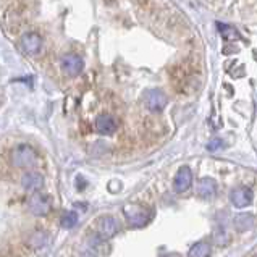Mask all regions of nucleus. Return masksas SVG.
I'll return each instance as SVG.
<instances>
[{"label": "nucleus", "instance_id": "7ed1b4c3", "mask_svg": "<svg viewBox=\"0 0 257 257\" xmlns=\"http://www.w3.org/2000/svg\"><path fill=\"white\" fill-rule=\"evenodd\" d=\"M144 104L151 112H162L167 107V95L160 89H148L144 92Z\"/></svg>", "mask_w": 257, "mask_h": 257}, {"label": "nucleus", "instance_id": "f03ea898", "mask_svg": "<svg viewBox=\"0 0 257 257\" xmlns=\"http://www.w3.org/2000/svg\"><path fill=\"white\" fill-rule=\"evenodd\" d=\"M123 214H124V217L128 218L130 225H133V226H144L151 220V215H149L148 210H144L143 207H139V205H133V204L124 205Z\"/></svg>", "mask_w": 257, "mask_h": 257}, {"label": "nucleus", "instance_id": "ddd939ff", "mask_svg": "<svg viewBox=\"0 0 257 257\" xmlns=\"http://www.w3.org/2000/svg\"><path fill=\"white\" fill-rule=\"evenodd\" d=\"M254 226V217L251 214H241L234 218V228L238 231H246L251 230Z\"/></svg>", "mask_w": 257, "mask_h": 257}, {"label": "nucleus", "instance_id": "2eb2a0df", "mask_svg": "<svg viewBox=\"0 0 257 257\" xmlns=\"http://www.w3.org/2000/svg\"><path fill=\"white\" fill-rule=\"evenodd\" d=\"M214 241L217 246H228L231 241V234L225 228H217L214 233Z\"/></svg>", "mask_w": 257, "mask_h": 257}, {"label": "nucleus", "instance_id": "9b49d317", "mask_svg": "<svg viewBox=\"0 0 257 257\" xmlns=\"http://www.w3.org/2000/svg\"><path fill=\"white\" fill-rule=\"evenodd\" d=\"M99 230L102 236L110 238L118 231V223H116V220L113 217H104V218H100V222H99Z\"/></svg>", "mask_w": 257, "mask_h": 257}, {"label": "nucleus", "instance_id": "4468645a", "mask_svg": "<svg viewBox=\"0 0 257 257\" xmlns=\"http://www.w3.org/2000/svg\"><path fill=\"white\" fill-rule=\"evenodd\" d=\"M209 255H210V246L207 243H197L188 252V257H209Z\"/></svg>", "mask_w": 257, "mask_h": 257}, {"label": "nucleus", "instance_id": "a211bd4d", "mask_svg": "<svg viewBox=\"0 0 257 257\" xmlns=\"http://www.w3.org/2000/svg\"><path fill=\"white\" fill-rule=\"evenodd\" d=\"M164 257H175V255H164Z\"/></svg>", "mask_w": 257, "mask_h": 257}, {"label": "nucleus", "instance_id": "0eeeda50", "mask_svg": "<svg viewBox=\"0 0 257 257\" xmlns=\"http://www.w3.org/2000/svg\"><path fill=\"white\" fill-rule=\"evenodd\" d=\"M191 183H193V172H191V168L181 167L175 176V183H173L175 191L176 193H185V191L189 189Z\"/></svg>", "mask_w": 257, "mask_h": 257}, {"label": "nucleus", "instance_id": "39448f33", "mask_svg": "<svg viewBox=\"0 0 257 257\" xmlns=\"http://www.w3.org/2000/svg\"><path fill=\"white\" fill-rule=\"evenodd\" d=\"M20 46L28 55H38L42 49V38L38 33H26L21 36Z\"/></svg>", "mask_w": 257, "mask_h": 257}, {"label": "nucleus", "instance_id": "6e6552de", "mask_svg": "<svg viewBox=\"0 0 257 257\" xmlns=\"http://www.w3.org/2000/svg\"><path fill=\"white\" fill-rule=\"evenodd\" d=\"M230 201H231V204L234 205V207H238V209L247 207V205L252 202V191L249 188L233 189L231 194H230Z\"/></svg>", "mask_w": 257, "mask_h": 257}, {"label": "nucleus", "instance_id": "f257e3e1", "mask_svg": "<svg viewBox=\"0 0 257 257\" xmlns=\"http://www.w3.org/2000/svg\"><path fill=\"white\" fill-rule=\"evenodd\" d=\"M12 162L18 168H28L36 164V151L28 144H21L12 152Z\"/></svg>", "mask_w": 257, "mask_h": 257}, {"label": "nucleus", "instance_id": "423d86ee", "mask_svg": "<svg viewBox=\"0 0 257 257\" xmlns=\"http://www.w3.org/2000/svg\"><path fill=\"white\" fill-rule=\"evenodd\" d=\"M62 68L68 76H78L83 71L84 63L81 60V57H78L75 54H67L62 57Z\"/></svg>", "mask_w": 257, "mask_h": 257}, {"label": "nucleus", "instance_id": "dca6fc26", "mask_svg": "<svg viewBox=\"0 0 257 257\" xmlns=\"http://www.w3.org/2000/svg\"><path fill=\"white\" fill-rule=\"evenodd\" d=\"M60 225L63 226V228L71 230L73 226L78 225V214L76 212H67V214L63 215V218L60 220Z\"/></svg>", "mask_w": 257, "mask_h": 257}, {"label": "nucleus", "instance_id": "20e7f679", "mask_svg": "<svg viewBox=\"0 0 257 257\" xmlns=\"http://www.w3.org/2000/svg\"><path fill=\"white\" fill-rule=\"evenodd\" d=\"M50 197L46 196V194H39L36 193L29 197V202H28V207H29V212L34 215H47L50 212Z\"/></svg>", "mask_w": 257, "mask_h": 257}, {"label": "nucleus", "instance_id": "1a4fd4ad", "mask_svg": "<svg viewBox=\"0 0 257 257\" xmlns=\"http://www.w3.org/2000/svg\"><path fill=\"white\" fill-rule=\"evenodd\" d=\"M116 130V121L113 116H110L108 113H102L95 120V131L100 135H112Z\"/></svg>", "mask_w": 257, "mask_h": 257}, {"label": "nucleus", "instance_id": "9d476101", "mask_svg": "<svg viewBox=\"0 0 257 257\" xmlns=\"http://www.w3.org/2000/svg\"><path fill=\"white\" fill-rule=\"evenodd\" d=\"M21 183L29 191H39L44 186V176L38 172H29L23 176Z\"/></svg>", "mask_w": 257, "mask_h": 257}, {"label": "nucleus", "instance_id": "f8f14e48", "mask_svg": "<svg viewBox=\"0 0 257 257\" xmlns=\"http://www.w3.org/2000/svg\"><path fill=\"white\" fill-rule=\"evenodd\" d=\"M197 193L202 197H214L217 193V183L212 178H202L197 185Z\"/></svg>", "mask_w": 257, "mask_h": 257}, {"label": "nucleus", "instance_id": "f3484780", "mask_svg": "<svg viewBox=\"0 0 257 257\" xmlns=\"http://www.w3.org/2000/svg\"><path fill=\"white\" fill-rule=\"evenodd\" d=\"M220 148H222V139H220V138L212 139V141L207 144V151H210V152H214V151H217Z\"/></svg>", "mask_w": 257, "mask_h": 257}]
</instances>
